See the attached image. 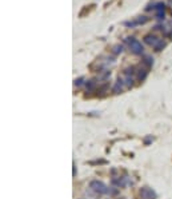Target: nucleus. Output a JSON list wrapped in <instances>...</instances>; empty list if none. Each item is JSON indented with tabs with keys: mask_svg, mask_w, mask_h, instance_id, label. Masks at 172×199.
Instances as JSON below:
<instances>
[{
	"mask_svg": "<svg viewBox=\"0 0 172 199\" xmlns=\"http://www.w3.org/2000/svg\"><path fill=\"white\" fill-rule=\"evenodd\" d=\"M108 194H110V195H118V194H119V188H116V187H110V190H108Z\"/></svg>",
	"mask_w": 172,
	"mask_h": 199,
	"instance_id": "obj_10",
	"label": "nucleus"
},
{
	"mask_svg": "<svg viewBox=\"0 0 172 199\" xmlns=\"http://www.w3.org/2000/svg\"><path fill=\"white\" fill-rule=\"evenodd\" d=\"M143 63H144V64L147 66L148 68H150L151 66L153 64V59H152V58H151V56H145V58H144V60H143Z\"/></svg>",
	"mask_w": 172,
	"mask_h": 199,
	"instance_id": "obj_8",
	"label": "nucleus"
},
{
	"mask_svg": "<svg viewBox=\"0 0 172 199\" xmlns=\"http://www.w3.org/2000/svg\"><path fill=\"white\" fill-rule=\"evenodd\" d=\"M89 188H91L95 194H99V195L108 194V190H110L104 182H102V180H97V179H94V180H91V182H89Z\"/></svg>",
	"mask_w": 172,
	"mask_h": 199,
	"instance_id": "obj_1",
	"label": "nucleus"
},
{
	"mask_svg": "<svg viewBox=\"0 0 172 199\" xmlns=\"http://www.w3.org/2000/svg\"><path fill=\"white\" fill-rule=\"evenodd\" d=\"M139 195L142 199H156L157 198L156 192L150 187H142L139 191Z\"/></svg>",
	"mask_w": 172,
	"mask_h": 199,
	"instance_id": "obj_3",
	"label": "nucleus"
},
{
	"mask_svg": "<svg viewBox=\"0 0 172 199\" xmlns=\"http://www.w3.org/2000/svg\"><path fill=\"white\" fill-rule=\"evenodd\" d=\"M164 46H165V43H164L163 40H159L153 47H155V51H160V50H163V48H164Z\"/></svg>",
	"mask_w": 172,
	"mask_h": 199,
	"instance_id": "obj_9",
	"label": "nucleus"
},
{
	"mask_svg": "<svg viewBox=\"0 0 172 199\" xmlns=\"http://www.w3.org/2000/svg\"><path fill=\"white\" fill-rule=\"evenodd\" d=\"M144 40H145V43L150 44V46H155V44L159 42L157 38H156V36H153V35H147Z\"/></svg>",
	"mask_w": 172,
	"mask_h": 199,
	"instance_id": "obj_6",
	"label": "nucleus"
},
{
	"mask_svg": "<svg viewBox=\"0 0 172 199\" xmlns=\"http://www.w3.org/2000/svg\"><path fill=\"white\" fill-rule=\"evenodd\" d=\"M121 51H123V47L121 46H115L113 47V54H121Z\"/></svg>",
	"mask_w": 172,
	"mask_h": 199,
	"instance_id": "obj_12",
	"label": "nucleus"
},
{
	"mask_svg": "<svg viewBox=\"0 0 172 199\" xmlns=\"http://www.w3.org/2000/svg\"><path fill=\"white\" fill-rule=\"evenodd\" d=\"M123 80H120V79H119L118 80V83L115 84V87H113V92H115V94H119V92H121L123 91Z\"/></svg>",
	"mask_w": 172,
	"mask_h": 199,
	"instance_id": "obj_7",
	"label": "nucleus"
},
{
	"mask_svg": "<svg viewBox=\"0 0 172 199\" xmlns=\"http://www.w3.org/2000/svg\"><path fill=\"white\" fill-rule=\"evenodd\" d=\"M87 90H88V91H91V90H94L95 88V82L94 80H89V82H87Z\"/></svg>",
	"mask_w": 172,
	"mask_h": 199,
	"instance_id": "obj_11",
	"label": "nucleus"
},
{
	"mask_svg": "<svg viewBox=\"0 0 172 199\" xmlns=\"http://www.w3.org/2000/svg\"><path fill=\"white\" fill-rule=\"evenodd\" d=\"M126 179H127V178H113L112 183L118 186L119 188H123L124 186H126Z\"/></svg>",
	"mask_w": 172,
	"mask_h": 199,
	"instance_id": "obj_4",
	"label": "nucleus"
},
{
	"mask_svg": "<svg viewBox=\"0 0 172 199\" xmlns=\"http://www.w3.org/2000/svg\"><path fill=\"white\" fill-rule=\"evenodd\" d=\"M81 83H83V78L76 79V80H75V86H81Z\"/></svg>",
	"mask_w": 172,
	"mask_h": 199,
	"instance_id": "obj_13",
	"label": "nucleus"
},
{
	"mask_svg": "<svg viewBox=\"0 0 172 199\" xmlns=\"http://www.w3.org/2000/svg\"><path fill=\"white\" fill-rule=\"evenodd\" d=\"M75 175H76V166L73 164V176H75Z\"/></svg>",
	"mask_w": 172,
	"mask_h": 199,
	"instance_id": "obj_14",
	"label": "nucleus"
},
{
	"mask_svg": "<svg viewBox=\"0 0 172 199\" xmlns=\"http://www.w3.org/2000/svg\"><path fill=\"white\" fill-rule=\"evenodd\" d=\"M147 74H148V71L145 70V68H139V70H137V80L143 82L147 78Z\"/></svg>",
	"mask_w": 172,
	"mask_h": 199,
	"instance_id": "obj_5",
	"label": "nucleus"
},
{
	"mask_svg": "<svg viewBox=\"0 0 172 199\" xmlns=\"http://www.w3.org/2000/svg\"><path fill=\"white\" fill-rule=\"evenodd\" d=\"M126 42L128 43L129 48H131V51L134 52L135 55H142L143 54V46L135 38H127Z\"/></svg>",
	"mask_w": 172,
	"mask_h": 199,
	"instance_id": "obj_2",
	"label": "nucleus"
}]
</instances>
